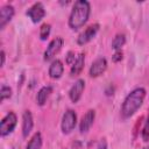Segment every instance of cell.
<instances>
[{
	"instance_id": "cell-1",
	"label": "cell",
	"mask_w": 149,
	"mask_h": 149,
	"mask_svg": "<svg viewBox=\"0 0 149 149\" xmlns=\"http://www.w3.org/2000/svg\"><path fill=\"white\" fill-rule=\"evenodd\" d=\"M91 14V5L86 0H78L73 3L69 16V27L72 30H79L87 22Z\"/></svg>"
},
{
	"instance_id": "cell-2",
	"label": "cell",
	"mask_w": 149,
	"mask_h": 149,
	"mask_svg": "<svg viewBox=\"0 0 149 149\" xmlns=\"http://www.w3.org/2000/svg\"><path fill=\"white\" fill-rule=\"evenodd\" d=\"M146 98V90L143 87H136L130 91L125 98L121 106V116L123 119H128L134 115L137 109L142 106Z\"/></svg>"
},
{
	"instance_id": "cell-3",
	"label": "cell",
	"mask_w": 149,
	"mask_h": 149,
	"mask_svg": "<svg viewBox=\"0 0 149 149\" xmlns=\"http://www.w3.org/2000/svg\"><path fill=\"white\" fill-rule=\"evenodd\" d=\"M17 123V116L14 112H8L0 121V135L2 137L9 135Z\"/></svg>"
},
{
	"instance_id": "cell-4",
	"label": "cell",
	"mask_w": 149,
	"mask_h": 149,
	"mask_svg": "<svg viewBox=\"0 0 149 149\" xmlns=\"http://www.w3.org/2000/svg\"><path fill=\"white\" fill-rule=\"evenodd\" d=\"M77 125V114L73 109H68L62 118L61 128L63 134H70Z\"/></svg>"
},
{
	"instance_id": "cell-5",
	"label": "cell",
	"mask_w": 149,
	"mask_h": 149,
	"mask_svg": "<svg viewBox=\"0 0 149 149\" xmlns=\"http://www.w3.org/2000/svg\"><path fill=\"white\" fill-rule=\"evenodd\" d=\"M63 44H64V40H63L62 37H59V36H57V37H55L54 40H51L50 43H49L48 47H47V50L44 51V57H43L44 61H50V59H52V58L61 51Z\"/></svg>"
},
{
	"instance_id": "cell-6",
	"label": "cell",
	"mask_w": 149,
	"mask_h": 149,
	"mask_svg": "<svg viewBox=\"0 0 149 149\" xmlns=\"http://www.w3.org/2000/svg\"><path fill=\"white\" fill-rule=\"evenodd\" d=\"M99 28H100V26H99L98 23H93V24L88 26V27L78 36L77 43H78L79 45H84V44L88 43L90 41H92V40L95 37V35L98 34Z\"/></svg>"
},
{
	"instance_id": "cell-7",
	"label": "cell",
	"mask_w": 149,
	"mask_h": 149,
	"mask_svg": "<svg viewBox=\"0 0 149 149\" xmlns=\"http://www.w3.org/2000/svg\"><path fill=\"white\" fill-rule=\"evenodd\" d=\"M26 15H27L34 23L40 22V21L45 16V9H44L43 3H42V2H35V3L26 12Z\"/></svg>"
},
{
	"instance_id": "cell-8",
	"label": "cell",
	"mask_w": 149,
	"mask_h": 149,
	"mask_svg": "<svg viewBox=\"0 0 149 149\" xmlns=\"http://www.w3.org/2000/svg\"><path fill=\"white\" fill-rule=\"evenodd\" d=\"M107 69V59L105 57H99L97 58L90 66V71H88V74L90 77H99L101 76Z\"/></svg>"
},
{
	"instance_id": "cell-9",
	"label": "cell",
	"mask_w": 149,
	"mask_h": 149,
	"mask_svg": "<svg viewBox=\"0 0 149 149\" xmlns=\"http://www.w3.org/2000/svg\"><path fill=\"white\" fill-rule=\"evenodd\" d=\"M94 119H95V111L94 109H88L81 118L80 123H79V132L81 134L87 133L91 127L94 123Z\"/></svg>"
},
{
	"instance_id": "cell-10",
	"label": "cell",
	"mask_w": 149,
	"mask_h": 149,
	"mask_svg": "<svg viewBox=\"0 0 149 149\" xmlns=\"http://www.w3.org/2000/svg\"><path fill=\"white\" fill-rule=\"evenodd\" d=\"M84 88H85V81H84V79H78L71 86V88L69 90V98H70V100L73 104H76V102L79 101V99L81 98V94L84 92Z\"/></svg>"
},
{
	"instance_id": "cell-11",
	"label": "cell",
	"mask_w": 149,
	"mask_h": 149,
	"mask_svg": "<svg viewBox=\"0 0 149 149\" xmlns=\"http://www.w3.org/2000/svg\"><path fill=\"white\" fill-rule=\"evenodd\" d=\"M15 14L14 7L12 5H5L0 9V29H3L7 23L10 22Z\"/></svg>"
},
{
	"instance_id": "cell-12",
	"label": "cell",
	"mask_w": 149,
	"mask_h": 149,
	"mask_svg": "<svg viewBox=\"0 0 149 149\" xmlns=\"http://www.w3.org/2000/svg\"><path fill=\"white\" fill-rule=\"evenodd\" d=\"M34 127V120L30 111H24L22 114V136L28 137Z\"/></svg>"
},
{
	"instance_id": "cell-13",
	"label": "cell",
	"mask_w": 149,
	"mask_h": 149,
	"mask_svg": "<svg viewBox=\"0 0 149 149\" xmlns=\"http://www.w3.org/2000/svg\"><path fill=\"white\" fill-rule=\"evenodd\" d=\"M63 72H64V65H63L62 61L54 59L49 66V70H48L49 77L52 79H59L63 76Z\"/></svg>"
},
{
	"instance_id": "cell-14",
	"label": "cell",
	"mask_w": 149,
	"mask_h": 149,
	"mask_svg": "<svg viewBox=\"0 0 149 149\" xmlns=\"http://www.w3.org/2000/svg\"><path fill=\"white\" fill-rule=\"evenodd\" d=\"M84 64H85V55H84L83 52H80V54L77 56L74 63L71 65V70H70L71 77L79 76L80 72H81L83 69H84Z\"/></svg>"
},
{
	"instance_id": "cell-15",
	"label": "cell",
	"mask_w": 149,
	"mask_h": 149,
	"mask_svg": "<svg viewBox=\"0 0 149 149\" xmlns=\"http://www.w3.org/2000/svg\"><path fill=\"white\" fill-rule=\"evenodd\" d=\"M52 93V86L50 85H47V86H43L40 88V91L37 92V95H36V100H37V104L40 106H44L48 98L50 97V94Z\"/></svg>"
},
{
	"instance_id": "cell-16",
	"label": "cell",
	"mask_w": 149,
	"mask_h": 149,
	"mask_svg": "<svg viewBox=\"0 0 149 149\" xmlns=\"http://www.w3.org/2000/svg\"><path fill=\"white\" fill-rule=\"evenodd\" d=\"M41 148H42V135L40 132H37L29 140L26 149H41Z\"/></svg>"
},
{
	"instance_id": "cell-17",
	"label": "cell",
	"mask_w": 149,
	"mask_h": 149,
	"mask_svg": "<svg viewBox=\"0 0 149 149\" xmlns=\"http://www.w3.org/2000/svg\"><path fill=\"white\" fill-rule=\"evenodd\" d=\"M125 43H126V35L125 34H116L112 41V48L115 51L121 50V48L125 45Z\"/></svg>"
},
{
	"instance_id": "cell-18",
	"label": "cell",
	"mask_w": 149,
	"mask_h": 149,
	"mask_svg": "<svg viewBox=\"0 0 149 149\" xmlns=\"http://www.w3.org/2000/svg\"><path fill=\"white\" fill-rule=\"evenodd\" d=\"M50 31H51V26L49 23H43L40 28V38L42 41H45L49 37Z\"/></svg>"
},
{
	"instance_id": "cell-19",
	"label": "cell",
	"mask_w": 149,
	"mask_h": 149,
	"mask_svg": "<svg viewBox=\"0 0 149 149\" xmlns=\"http://www.w3.org/2000/svg\"><path fill=\"white\" fill-rule=\"evenodd\" d=\"M12 97V88L7 85H1V90H0V101L2 102L6 99H9Z\"/></svg>"
},
{
	"instance_id": "cell-20",
	"label": "cell",
	"mask_w": 149,
	"mask_h": 149,
	"mask_svg": "<svg viewBox=\"0 0 149 149\" xmlns=\"http://www.w3.org/2000/svg\"><path fill=\"white\" fill-rule=\"evenodd\" d=\"M142 140L144 142H148L149 141V109H148V115H147V119H146V122L143 125V128H142Z\"/></svg>"
},
{
	"instance_id": "cell-21",
	"label": "cell",
	"mask_w": 149,
	"mask_h": 149,
	"mask_svg": "<svg viewBox=\"0 0 149 149\" xmlns=\"http://www.w3.org/2000/svg\"><path fill=\"white\" fill-rule=\"evenodd\" d=\"M123 58V52L121 50H116L114 52V55L112 56V61L114 63H118V62H121V59Z\"/></svg>"
},
{
	"instance_id": "cell-22",
	"label": "cell",
	"mask_w": 149,
	"mask_h": 149,
	"mask_svg": "<svg viewBox=\"0 0 149 149\" xmlns=\"http://www.w3.org/2000/svg\"><path fill=\"white\" fill-rule=\"evenodd\" d=\"M74 61H76V58H74V52H73V51H69V52L66 54L65 63H66L68 65H72V64L74 63Z\"/></svg>"
},
{
	"instance_id": "cell-23",
	"label": "cell",
	"mask_w": 149,
	"mask_h": 149,
	"mask_svg": "<svg viewBox=\"0 0 149 149\" xmlns=\"http://www.w3.org/2000/svg\"><path fill=\"white\" fill-rule=\"evenodd\" d=\"M97 149H107V142H106V140H101L99 142Z\"/></svg>"
},
{
	"instance_id": "cell-24",
	"label": "cell",
	"mask_w": 149,
	"mask_h": 149,
	"mask_svg": "<svg viewBox=\"0 0 149 149\" xmlns=\"http://www.w3.org/2000/svg\"><path fill=\"white\" fill-rule=\"evenodd\" d=\"M0 57H1V64H0V66H3V65H5V61H6V54H5L3 50H1Z\"/></svg>"
},
{
	"instance_id": "cell-25",
	"label": "cell",
	"mask_w": 149,
	"mask_h": 149,
	"mask_svg": "<svg viewBox=\"0 0 149 149\" xmlns=\"http://www.w3.org/2000/svg\"><path fill=\"white\" fill-rule=\"evenodd\" d=\"M143 149H149V147H146V148H143Z\"/></svg>"
}]
</instances>
